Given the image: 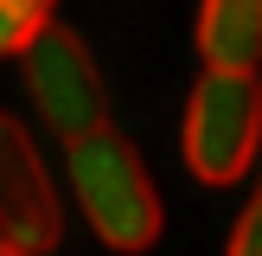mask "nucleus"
Returning a JSON list of instances; mask_svg holds the SVG:
<instances>
[{
	"mask_svg": "<svg viewBox=\"0 0 262 256\" xmlns=\"http://www.w3.org/2000/svg\"><path fill=\"white\" fill-rule=\"evenodd\" d=\"M64 166H71V192H77V211L83 224L96 230V243L122 256H141L160 243V192L147 179V160L128 135H115L109 122L90 128V135L64 141Z\"/></svg>",
	"mask_w": 262,
	"mask_h": 256,
	"instance_id": "1",
	"label": "nucleus"
},
{
	"mask_svg": "<svg viewBox=\"0 0 262 256\" xmlns=\"http://www.w3.org/2000/svg\"><path fill=\"white\" fill-rule=\"evenodd\" d=\"M262 154V77L243 64H205L186 102V166L205 186H230Z\"/></svg>",
	"mask_w": 262,
	"mask_h": 256,
	"instance_id": "2",
	"label": "nucleus"
},
{
	"mask_svg": "<svg viewBox=\"0 0 262 256\" xmlns=\"http://www.w3.org/2000/svg\"><path fill=\"white\" fill-rule=\"evenodd\" d=\"M26 64V90H32V109L45 115V128L58 141H77L90 128L109 122V90H102V71L90 58V45L71 32L64 19H45L19 51Z\"/></svg>",
	"mask_w": 262,
	"mask_h": 256,
	"instance_id": "3",
	"label": "nucleus"
},
{
	"mask_svg": "<svg viewBox=\"0 0 262 256\" xmlns=\"http://www.w3.org/2000/svg\"><path fill=\"white\" fill-rule=\"evenodd\" d=\"M0 237L13 256H45L64 237V199L51 186V166L7 109H0Z\"/></svg>",
	"mask_w": 262,
	"mask_h": 256,
	"instance_id": "4",
	"label": "nucleus"
},
{
	"mask_svg": "<svg viewBox=\"0 0 262 256\" xmlns=\"http://www.w3.org/2000/svg\"><path fill=\"white\" fill-rule=\"evenodd\" d=\"M199 58L205 64H262V0H199Z\"/></svg>",
	"mask_w": 262,
	"mask_h": 256,
	"instance_id": "5",
	"label": "nucleus"
},
{
	"mask_svg": "<svg viewBox=\"0 0 262 256\" xmlns=\"http://www.w3.org/2000/svg\"><path fill=\"white\" fill-rule=\"evenodd\" d=\"M45 19H51V0H0V58H19Z\"/></svg>",
	"mask_w": 262,
	"mask_h": 256,
	"instance_id": "6",
	"label": "nucleus"
},
{
	"mask_svg": "<svg viewBox=\"0 0 262 256\" xmlns=\"http://www.w3.org/2000/svg\"><path fill=\"white\" fill-rule=\"evenodd\" d=\"M230 250H237V256H262V179H256L250 205H243L237 230H230Z\"/></svg>",
	"mask_w": 262,
	"mask_h": 256,
	"instance_id": "7",
	"label": "nucleus"
}]
</instances>
